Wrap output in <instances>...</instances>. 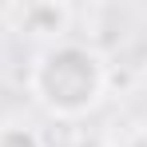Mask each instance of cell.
Returning <instances> with one entry per match:
<instances>
[{
    "label": "cell",
    "instance_id": "obj_1",
    "mask_svg": "<svg viewBox=\"0 0 147 147\" xmlns=\"http://www.w3.org/2000/svg\"><path fill=\"white\" fill-rule=\"evenodd\" d=\"M28 92L52 119H84L107 96V60L88 40L44 44L28 68Z\"/></svg>",
    "mask_w": 147,
    "mask_h": 147
},
{
    "label": "cell",
    "instance_id": "obj_2",
    "mask_svg": "<svg viewBox=\"0 0 147 147\" xmlns=\"http://www.w3.org/2000/svg\"><path fill=\"white\" fill-rule=\"evenodd\" d=\"M68 20H72V12H68L64 4H24V8L16 12L20 32H28V36H44L48 44L64 40Z\"/></svg>",
    "mask_w": 147,
    "mask_h": 147
},
{
    "label": "cell",
    "instance_id": "obj_3",
    "mask_svg": "<svg viewBox=\"0 0 147 147\" xmlns=\"http://www.w3.org/2000/svg\"><path fill=\"white\" fill-rule=\"evenodd\" d=\"M0 147H44V135L24 119H4L0 123Z\"/></svg>",
    "mask_w": 147,
    "mask_h": 147
},
{
    "label": "cell",
    "instance_id": "obj_4",
    "mask_svg": "<svg viewBox=\"0 0 147 147\" xmlns=\"http://www.w3.org/2000/svg\"><path fill=\"white\" fill-rule=\"evenodd\" d=\"M139 76H143V80H147V60H143V68H139Z\"/></svg>",
    "mask_w": 147,
    "mask_h": 147
}]
</instances>
